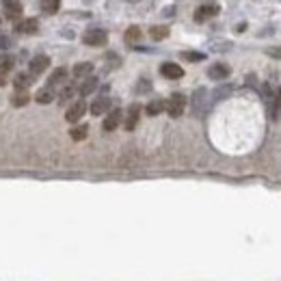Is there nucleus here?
I'll return each mask as SVG.
<instances>
[{
	"label": "nucleus",
	"mask_w": 281,
	"mask_h": 281,
	"mask_svg": "<svg viewBox=\"0 0 281 281\" xmlns=\"http://www.w3.org/2000/svg\"><path fill=\"white\" fill-rule=\"evenodd\" d=\"M184 108H186V98H184L182 93H173L171 98L164 102V110L169 113V117L178 119L180 115L184 113Z\"/></svg>",
	"instance_id": "obj_1"
},
{
	"label": "nucleus",
	"mask_w": 281,
	"mask_h": 281,
	"mask_svg": "<svg viewBox=\"0 0 281 281\" xmlns=\"http://www.w3.org/2000/svg\"><path fill=\"white\" fill-rule=\"evenodd\" d=\"M106 41H108V35H106V31H102V28H89V31L82 35L84 46L100 48V46H106Z\"/></svg>",
	"instance_id": "obj_2"
},
{
	"label": "nucleus",
	"mask_w": 281,
	"mask_h": 281,
	"mask_svg": "<svg viewBox=\"0 0 281 281\" xmlns=\"http://www.w3.org/2000/svg\"><path fill=\"white\" fill-rule=\"evenodd\" d=\"M121 119H123V110H121V108L108 110V115H106V117H104V123H102V128L106 130V132H113V130L117 128L119 123H121Z\"/></svg>",
	"instance_id": "obj_3"
},
{
	"label": "nucleus",
	"mask_w": 281,
	"mask_h": 281,
	"mask_svg": "<svg viewBox=\"0 0 281 281\" xmlns=\"http://www.w3.org/2000/svg\"><path fill=\"white\" fill-rule=\"evenodd\" d=\"M48 65H50V59L46 57V54H39V57H35L31 65H28V72H31V76H41L43 72L48 69Z\"/></svg>",
	"instance_id": "obj_4"
},
{
	"label": "nucleus",
	"mask_w": 281,
	"mask_h": 281,
	"mask_svg": "<svg viewBox=\"0 0 281 281\" xmlns=\"http://www.w3.org/2000/svg\"><path fill=\"white\" fill-rule=\"evenodd\" d=\"M84 110H87V104H84V100H78L76 104H72L67 110V115H65V119H67L69 123H76L82 119V115H84Z\"/></svg>",
	"instance_id": "obj_5"
},
{
	"label": "nucleus",
	"mask_w": 281,
	"mask_h": 281,
	"mask_svg": "<svg viewBox=\"0 0 281 281\" xmlns=\"http://www.w3.org/2000/svg\"><path fill=\"white\" fill-rule=\"evenodd\" d=\"M160 74H162L164 78H169V80H180V78L184 76V69L180 67L178 63H162Z\"/></svg>",
	"instance_id": "obj_6"
},
{
	"label": "nucleus",
	"mask_w": 281,
	"mask_h": 281,
	"mask_svg": "<svg viewBox=\"0 0 281 281\" xmlns=\"http://www.w3.org/2000/svg\"><path fill=\"white\" fill-rule=\"evenodd\" d=\"M2 9H4V16L9 20H18L22 16V4L18 0H2Z\"/></svg>",
	"instance_id": "obj_7"
},
{
	"label": "nucleus",
	"mask_w": 281,
	"mask_h": 281,
	"mask_svg": "<svg viewBox=\"0 0 281 281\" xmlns=\"http://www.w3.org/2000/svg\"><path fill=\"white\" fill-rule=\"evenodd\" d=\"M13 69V57H9V54H2L0 57V87L2 84H7V74Z\"/></svg>",
	"instance_id": "obj_8"
},
{
	"label": "nucleus",
	"mask_w": 281,
	"mask_h": 281,
	"mask_svg": "<svg viewBox=\"0 0 281 281\" xmlns=\"http://www.w3.org/2000/svg\"><path fill=\"white\" fill-rule=\"evenodd\" d=\"M37 28H39V22L35 18H28V20H24V22H20L18 26H16V31L20 35H35L37 33Z\"/></svg>",
	"instance_id": "obj_9"
},
{
	"label": "nucleus",
	"mask_w": 281,
	"mask_h": 281,
	"mask_svg": "<svg viewBox=\"0 0 281 281\" xmlns=\"http://www.w3.org/2000/svg\"><path fill=\"white\" fill-rule=\"evenodd\" d=\"M219 13V7H212V4H205V7H199L197 11H195V20L197 22H205V20L214 18Z\"/></svg>",
	"instance_id": "obj_10"
},
{
	"label": "nucleus",
	"mask_w": 281,
	"mask_h": 281,
	"mask_svg": "<svg viewBox=\"0 0 281 281\" xmlns=\"http://www.w3.org/2000/svg\"><path fill=\"white\" fill-rule=\"evenodd\" d=\"M208 76L212 78V80H225V78L229 76V67H227V65L217 63V65H212V67L208 69Z\"/></svg>",
	"instance_id": "obj_11"
},
{
	"label": "nucleus",
	"mask_w": 281,
	"mask_h": 281,
	"mask_svg": "<svg viewBox=\"0 0 281 281\" xmlns=\"http://www.w3.org/2000/svg\"><path fill=\"white\" fill-rule=\"evenodd\" d=\"M110 110V98H98L91 104V115H106Z\"/></svg>",
	"instance_id": "obj_12"
},
{
	"label": "nucleus",
	"mask_w": 281,
	"mask_h": 281,
	"mask_svg": "<svg viewBox=\"0 0 281 281\" xmlns=\"http://www.w3.org/2000/svg\"><path fill=\"white\" fill-rule=\"evenodd\" d=\"M139 113H140V106L139 104H132L128 110V119H125V130H134L137 128V123H139Z\"/></svg>",
	"instance_id": "obj_13"
},
{
	"label": "nucleus",
	"mask_w": 281,
	"mask_h": 281,
	"mask_svg": "<svg viewBox=\"0 0 281 281\" xmlns=\"http://www.w3.org/2000/svg\"><path fill=\"white\" fill-rule=\"evenodd\" d=\"M31 102V95H28L26 89H18L16 93H13V98H11V104L13 106H26V104Z\"/></svg>",
	"instance_id": "obj_14"
},
{
	"label": "nucleus",
	"mask_w": 281,
	"mask_h": 281,
	"mask_svg": "<svg viewBox=\"0 0 281 281\" xmlns=\"http://www.w3.org/2000/svg\"><path fill=\"white\" fill-rule=\"evenodd\" d=\"M65 78H67V69H65V67H59V69H54L52 76L48 78V84L54 89L57 84H63V82H65Z\"/></svg>",
	"instance_id": "obj_15"
},
{
	"label": "nucleus",
	"mask_w": 281,
	"mask_h": 281,
	"mask_svg": "<svg viewBox=\"0 0 281 281\" xmlns=\"http://www.w3.org/2000/svg\"><path fill=\"white\" fill-rule=\"evenodd\" d=\"M31 82H33V76H31V72L28 74H18L16 78H13V84H16V89H28L31 87Z\"/></svg>",
	"instance_id": "obj_16"
},
{
	"label": "nucleus",
	"mask_w": 281,
	"mask_h": 281,
	"mask_svg": "<svg viewBox=\"0 0 281 281\" xmlns=\"http://www.w3.org/2000/svg\"><path fill=\"white\" fill-rule=\"evenodd\" d=\"M93 72V63H76L74 65V76L76 78H84Z\"/></svg>",
	"instance_id": "obj_17"
},
{
	"label": "nucleus",
	"mask_w": 281,
	"mask_h": 281,
	"mask_svg": "<svg viewBox=\"0 0 281 281\" xmlns=\"http://www.w3.org/2000/svg\"><path fill=\"white\" fill-rule=\"evenodd\" d=\"M35 100H37L39 104H50V102H52V100H54V91H52V87H50V84H48L46 89H41V91H39L37 95H35Z\"/></svg>",
	"instance_id": "obj_18"
},
{
	"label": "nucleus",
	"mask_w": 281,
	"mask_h": 281,
	"mask_svg": "<svg viewBox=\"0 0 281 281\" xmlns=\"http://www.w3.org/2000/svg\"><path fill=\"white\" fill-rule=\"evenodd\" d=\"M98 89V78H87L82 84H80V95H89Z\"/></svg>",
	"instance_id": "obj_19"
},
{
	"label": "nucleus",
	"mask_w": 281,
	"mask_h": 281,
	"mask_svg": "<svg viewBox=\"0 0 281 281\" xmlns=\"http://www.w3.org/2000/svg\"><path fill=\"white\" fill-rule=\"evenodd\" d=\"M59 7H61V0H41V9L48 13V16L57 13Z\"/></svg>",
	"instance_id": "obj_20"
},
{
	"label": "nucleus",
	"mask_w": 281,
	"mask_h": 281,
	"mask_svg": "<svg viewBox=\"0 0 281 281\" xmlns=\"http://www.w3.org/2000/svg\"><path fill=\"white\" fill-rule=\"evenodd\" d=\"M162 108H164V102H162V100H154V102L147 104V113L152 115V117H156V115L162 113Z\"/></svg>",
	"instance_id": "obj_21"
},
{
	"label": "nucleus",
	"mask_w": 281,
	"mask_h": 281,
	"mask_svg": "<svg viewBox=\"0 0 281 281\" xmlns=\"http://www.w3.org/2000/svg\"><path fill=\"white\" fill-rule=\"evenodd\" d=\"M87 132H89L87 125H78V128H72L69 137H72L74 140H84V139H87Z\"/></svg>",
	"instance_id": "obj_22"
},
{
	"label": "nucleus",
	"mask_w": 281,
	"mask_h": 281,
	"mask_svg": "<svg viewBox=\"0 0 281 281\" xmlns=\"http://www.w3.org/2000/svg\"><path fill=\"white\" fill-rule=\"evenodd\" d=\"M140 39V28L139 26H130L128 31H125V41L128 43H137Z\"/></svg>",
	"instance_id": "obj_23"
},
{
	"label": "nucleus",
	"mask_w": 281,
	"mask_h": 281,
	"mask_svg": "<svg viewBox=\"0 0 281 281\" xmlns=\"http://www.w3.org/2000/svg\"><path fill=\"white\" fill-rule=\"evenodd\" d=\"M149 35H152V39H156V41H160V39L169 37V28H167V26H154L152 31H149Z\"/></svg>",
	"instance_id": "obj_24"
},
{
	"label": "nucleus",
	"mask_w": 281,
	"mask_h": 281,
	"mask_svg": "<svg viewBox=\"0 0 281 281\" xmlns=\"http://www.w3.org/2000/svg\"><path fill=\"white\" fill-rule=\"evenodd\" d=\"M182 59L184 61H203L205 59V54H201V52H182Z\"/></svg>",
	"instance_id": "obj_25"
},
{
	"label": "nucleus",
	"mask_w": 281,
	"mask_h": 281,
	"mask_svg": "<svg viewBox=\"0 0 281 281\" xmlns=\"http://www.w3.org/2000/svg\"><path fill=\"white\" fill-rule=\"evenodd\" d=\"M74 93H76V89H74V87H65L61 91V95H59V102H67V100H72Z\"/></svg>",
	"instance_id": "obj_26"
},
{
	"label": "nucleus",
	"mask_w": 281,
	"mask_h": 281,
	"mask_svg": "<svg viewBox=\"0 0 281 281\" xmlns=\"http://www.w3.org/2000/svg\"><path fill=\"white\" fill-rule=\"evenodd\" d=\"M9 46H11V39L4 37V35H2V37H0V50H7Z\"/></svg>",
	"instance_id": "obj_27"
},
{
	"label": "nucleus",
	"mask_w": 281,
	"mask_h": 281,
	"mask_svg": "<svg viewBox=\"0 0 281 281\" xmlns=\"http://www.w3.org/2000/svg\"><path fill=\"white\" fill-rule=\"evenodd\" d=\"M145 89H149V82H147V80H145V82H140V84H139V91H145Z\"/></svg>",
	"instance_id": "obj_28"
},
{
	"label": "nucleus",
	"mask_w": 281,
	"mask_h": 281,
	"mask_svg": "<svg viewBox=\"0 0 281 281\" xmlns=\"http://www.w3.org/2000/svg\"><path fill=\"white\" fill-rule=\"evenodd\" d=\"M268 54L270 57H281V48L279 50H268Z\"/></svg>",
	"instance_id": "obj_29"
},
{
	"label": "nucleus",
	"mask_w": 281,
	"mask_h": 281,
	"mask_svg": "<svg viewBox=\"0 0 281 281\" xmlns=\"http://www.w3.org/2000/svg\"><path fill=\"white\" fill-rule=\"evenodd\" d=\"M128 2H139V0H128Z\"/></svg>",
	"instance_id": "obj_30"
}]
</instances>
